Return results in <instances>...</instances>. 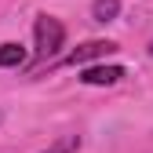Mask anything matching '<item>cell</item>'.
<instances>
[{
    "label": "cell",
    "instance_id": "cell-1",
    "mask_svg": "<svg viewBox=\"0 0 153 153\" xmlns=\"http://www.w3.org/2000/svg\"><path fill=\"white\" fill-rule=\"evenodd\" d=\"M33 33H36V55H40V59H51V55L66 44V26L55 15H36Z\"/></svg>",
    "mask_w": 153,
    "mask_h": 153
},
{
    "label": "cell",
    "instance_id": "cell-2",
    "mask_svg": "<svg viewBox=\"0 0 153 153\" xmlns=\"http://www.w3.org/2000/svg\"><path fill=\"white\" fill-rule=\"evenodd\" d=\"M117 51V44L113 40H88V44H80L76 51H69L66 55V66H84V62H95V59H106V55H113Z\"/></svg>",
    "mask_w": 153,
    "mask_h": 153
},
{
    "label": "cell",
    "instance_id": "cell-3",
    "mask_svg": "<svg viewBox=\"0 0 153 153\" xmlns=\"http://www.w3.org/2000/svg\"><path fill=\"white\" fill-rule=\"evenodd\" d=\"M124 76V66H88L80 73V80L91 84V88H109V84H117Z\"/></svg>",
    "mask_w": 153,
    "mask_h": 153
},
{
    "label": "cell",
    "instance_id": "cell-4",
    "mask_svg": "<svg viewBox=\"0 0 153 153\" xmlns=\"http://www.w3.org/2000/svg\"><path fill=\"white\" fill-rule=\"evenodd\" d=\"M22 62H26V48L22 44H15V40L0 44V69H11V66H22Z\"/></svg>",
    "mask_w": 153,
    "mask_h": 153
},
{
    "label": "cell",
    "instance_id": "cell-5",
    "mask_svg": "<svg viewBox=\"0 0 153 153\" xmlns=\"http://www.w3.org/2000/svg\"><path fill=\"white\" fill-rule=\"evenodd\" d=\"M120 15V0H95L91 4V18L95 22H113Z\"/></svg>",
    "mask_w": 153,
    "mask_h": 153
},
{
    "label": "cell",
    "instance_id": "cell-6",
    "mask_svg": "<svg viewBox=\"0 0 153 153\" xmlns=\"http://www.w3.org/2000/svg\"><path fill=\"white\" fill-rule=\"evenodd\" d=\"M80 149V135H66V139H59L51 149H44V153H76Z\"/></svg>",
    "mask_w": 153,
    "mask_h": 153
},
{
    "label": "cell",
    "instance_id": "cell-7",
    "mask_svg": "<svg viewBox=\"0 0 153 153\" xmlns=\"http://www.w3.org/2000/svg\"><path fill=\"white\" fill-rule=\"evenodd\" d=\"M149 51H153V44H149Z\"/></svg>",
    "mask_w": 153,
    "mask_h": 153
}]
</instances>
